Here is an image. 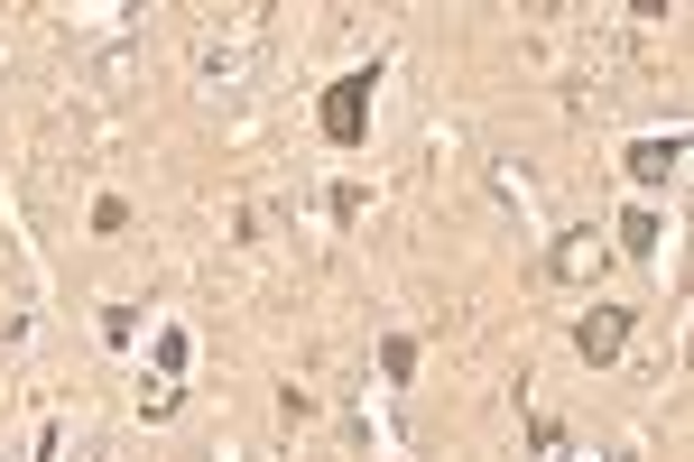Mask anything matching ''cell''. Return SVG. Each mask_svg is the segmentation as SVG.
I'll list each match as a JSON object with an SVG mask.
<instances>
[{"instance_id": "obj_10", "label": "cell", "mask_w": 694, "mask_h": 462, "mask_svg": "<svg viewBox=\"0 0 694 462\" xmlns=\"http://www.w3.org/2000/svg\"><path fill=\"white\" fill-rule=\"evenodd\" d=\"M528 444H537V453L556 462V453H564V426H556V417H528Z\"/></svg>"}, {"instance_id": "obj_3", "label": "cell", "mask_w": 694, "mask_h": 462, "mask_svg": "<svg viewBox=\"0 0 694 462\" xmlns=\"http://www.w3.org/2000/svg\"><path fill=\"white\" fill-rule=\"evenodd\" d=\"M676 167H685V139H676V130L621 148V176H630V186H676Z\"/></svg>"}, {"instance_id": "obj_7", "label": "cell", "mask_w": 694, "mask_h": 462, "mask_svg": "<svg viewBox=\"0 0 694 462\" xmlns=\"http://www.w3.org/2000/svg\"><path fill=\"white\" fill-rule=\"evenodd\" d=\"M102 343L131 351V343H139V305H102Z\"/></svg>"}, {"instance_id": "obj_2", "label": "cell", "mask_w": 694, "mask_h": 462, "mask_svg": "<svg viewBox=\"0 0 694 462\" xmlns=\"http://www.w3.org/2000/svg\"><path fill=\"white\" fill-rule=\"evenodd\" d=\"M630 333H639V315H630V305H593V315L574 324V351L602 370V361H621V351H630Z\"/></svg>"}, {"instance_id": "obj_4", "label": "cell", "mask_w": 694, "mask_h": 462, "mask_svg": "<svg viewBox=\"0 0 694 462\" xmlns=\"http://www.w3.org/2000/svg\"><path fill=\"white\" fill-rule=\"evenodd\" d=\"M602 269V241H593V231H564V241L547 250V277H556V287H574V277H593Z\"/></svg>"}, {"instance_id": "obj_6", "label": "cell", "mask_w": 694, "mask_h": 462, "mask_svg": "<svg viewBox=\"0 0 694 462\" xmlns=\"http://www.w3.org/2000/svg\"><path fill=\"white\" fill-rule=\"evenodd\" d=\"M621 250H630V260H649V250H657V213H649V203H630V213H621Z\"/></svg>"}, {"instance_id": "obj_1", "label": "cell", "mask_w": 694, "mask_h": 462, "mask_svg": "<svg viewBox=\"0 0 694 462\" xmlns=\"http://www.w3.org/2000/svg\"><path fill=\"white\" fill-rule=\"evenodd\" d=\"M371 93H380V65H352V74H333V84H324L315 120H324L333 148H362L371 139Z\"/></svg>"}, {"instance_id": "obj_9", "label": "cell", "mask_w": 694, "mask_h": 462, "mask_svg": "<svg viewBox=\"0 0 694 462\" xmlns=\"http://www.w3.org/2000/svg\"><path fill=\"white\" fill-rule=\"evenodd\" d=\"M176 370H186V333L167 324V333H158V379H176Z\"/></svg>"}, {"instance_id": "obj_8", "label": "cell", "mask_w": 694, "mask_h": 462, "mask_svg": "<svg viewBox=\"0 0 694 462\" xmlns=\"http://www.w3.org/2000/svg\"><path fill=\"white\" fill-rule=\"evenodd\" d=\"M176 407H186V389H176V379H158V389H139V417H176Z\"/></svg>"}, {"instance_id": "obj_5", "label": "cell", "mask_w": 694, "mask_h": 462, "mask_svg": "<svg viewBox=\"0 0 694 462\" xmlns=\"http://www.w3.org/2000/svg\"><path fill=\"white\" fill-rule=\"evenodd\" d=\"M380 379H390V389H407V379H417V343H407V333H390V343H380Z\"/></svg>"}]
</instances>
